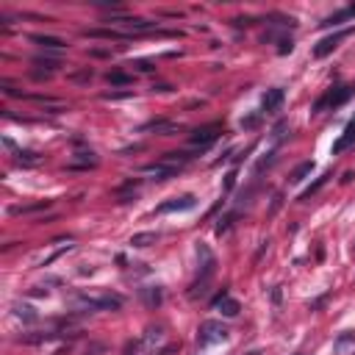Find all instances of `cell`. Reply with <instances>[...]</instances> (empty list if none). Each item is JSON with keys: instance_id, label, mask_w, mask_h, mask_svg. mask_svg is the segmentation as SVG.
Wrapping results in <instances>:
<instances>
[{"instance_id": "1", "label": "cell", "mask_w": 355, "mask_h": 355, "mask_svg": "<svg viewBox=\"0 0 355 355\" xmlns=\"http://www.w3.org/2000/svg\"><path fill=\"white\" fill-rule=\"evenodd\" d=\"M220 136H222V125H220V122H211V125L194 128V131L189 133V145H192V147H200V150H205V147L214 145Z\"/></svg>"}, {"instance_id": "2", "label": "cell", "mask_w": 355, "mask_h": 355, "mask_svg": "<svg viewBox=\"0 0 355 355\" xmlns=\"http://www.w3.org/2000/svg\"><path fill=\"white\" fill-rule=\"evenodd\" d=\"M225 339H228V328H225L222 322H214V319H208V322L200 325V336H197V344H200V347L217 344V341H225Z\"/></svg>"}, {"instance_id": "3", "label": "cell", "mask_w": 355, "mask_h": 355, "mask_svg": "<svg viewBox=\"0 0 355 355\" xmlns=\"http://www.w3.org/2000/svg\"><path fill=\"white\" fill-rule=\"evenodd\" d=\"M350 94H352V86H336V89H330L322 100H316L313 114H322L325 109H339L341 103H347V100H350Z\"/></svg>"}, {"instance_id": "4", "label": "cell", "mask_w": 355, "mask_h": 355, "mask_svg": "<svg viewBox=\"0 0 355 355\" xmlns=\"http://www.w3.org/2000/svg\"><path fill=\"white\" fill-rule=\"evenodd\" d=\"M78 303L89 311H117L122 305V297L117 294H100V297H89V294H81Z\"/></svg>"}, {"instance_id": "5", "label": "cell", "mask_w": 355, "mask_h": 355, "mask_svg": "<svg viewBox=\"0 0 355 355\" xmlns=\"http://www.w3.org/2000/svg\"><path fill=\"white\" fill-rule=\"evenodd\" d=\"M347 37V31H339V33H330V37H325V39H319L316 47H313V56L316 58H325V56H330V53L339 47V42Z\"/></svg>"}, {"instance_id": "6", "label": "cell", "mask_w": 355, "mask_h": 355, "mask_svg": "<svg viewBox=\"0 0 355 355\" xmlns=\"http://www.w3.org/2000/svg\"><path fill=\"white\" fill-rule=\"evenodd\" d=\"M194 203H197V200H194L192 194L172 197V200H167V203L158 205V214H169V211H189V208H194Z\"/></svg>"}, {"instance_id": "7", "label": "cell", "mask_w": 355, "mask_h": 355, "mask_svg": "<svg viewBox=\"0 0 355 355\" xmlns=\"http://www.w3.org/2000/svg\"><path fill=\"white\" fill-rule=\"evenodd\" d=\"M181 167H172V164H164V161H156V164H147L141 172L145 175H156V181H169L172 175H178Z\"/></svg>"}, {"instance_id": "8", "label": "cell", "mask_w": 355, "mask_h": 355, "mask_svg": "<svg viewBox=\"0 0 355 355\" xmlns=\"http://www.w3.org/2000/svg\"><path fill=\"white\" fill-rule=\"evenodd\" d=\"M283 89H269V92L264 94V100H261V105H264V111L266 114H272V111H277L280 109V103H283Z\"/></svg>"}, {"instance_id": "9", "label": "cell", "mask_w": 355, "mask_h": 355, "mask_svg": "<svg viewBox=\"0 0 355 355\" xmlns=\"http://www.w3.org/2000/svg\"><path fill=\"white\" fill-rule=\"evenodd\" d=\"M214 308H220L225 316H236V313L241 311V305L236 303V300H230V297H228V292H222L220 297L214 300Z\"/></svg>"}, {"instance_id": "10", "label": "cell", "mask_w": 355, "mask_h": 355, "mask_svg": "<svg viewBox=\"0 0 355 355\" xmlns=\"http://www.w3.org/2000/svg\"><path fill=\"white\" fill-rule=\"evenodd\" d=\"M33 42H37L39 47H45V50H61V47H67V42L58 37H45V33H33Z\"/></svg>"}, {"instance_id": "11", "label": "cell", "mask_w": 355, "mask_h": 355, "mask_svg": "<svg viewBox=\"0 0 355 355\" xmlns=\"http://www.w3.org/2000/svg\"><path fill=\"white\" fill-rule=\"evenodd\" d=\"M355 17V6H347V9H341V11H336V14H330L328 20L322 22V28H333V25H341L344 20H352Z\"/></svg>"}, {"instance_id": "12", "label": "cell", "mask_w": 355, "mask_h": 355, "mask_svg": "<svg viewBox=\"0 0 355 355\" xmlns=\"http://www.w3.org/2000/svg\"><path fill=\"white\" fill-rule=\"evenodd\" d=\"M84 37H92V39H122L125 33L117 31V28H89V31H84Z\"/></svg>"}, {"instance_id": "13", "label": "cell", "mask_w": 355, "mask_h": 355, "mask_svg": "<svg viewBox=\"0 0 355 355\" xmlns=\"http://www.w3.org/2000/svg\"><path fill=\"white\" fill-rule=\"evenodd\" d=\"M141 131H158V133H164V136H169V133H178L181 131V125L178 122H164V120H156V122H147Z\"/></svg>"}, {"instance_id": "14", "label": "cell", "mask_w": 355, "mask_h": 355, "mask_svg": "<svg viewBox=\"0 0 355 355\" xmlns=\"http://www.w3.org/2000/svg\"><path fill=\"white\" fill-rule=\"evenodd\" d=\"M161 161L164 164H172V167H183L186 161H192V153H189V150H172V153H164Z\"/></svg>"}, {"instance_id": "15", "label": "cell", "mask_w": 355, "mask_h": 355, "mask_svg": "<svg viewBox=\"0 0 355 355\" xmlns=\"http://www.w3.org/2000/svg\"><path fill=\"white\" fill-rule=\"evenodd\" d=\"M350 145H355V120H352L350 125L344 128V136H341V139L333 145V153H341V150H347Z\"/></svg>"}, {"instance_id": "16", "label": "cell", "mask_w": 355, "mask_h": 355, "mask_svg": "<svg viewBox=\"0 0 355 355\" xmlns=\"http://www.w3.org/2000/svg\"><path fill=\"white\" fill-rule=\"evenodd\" d=\"M50 205V200H39V203H28V205H14L11 208V214L14 217H20V214H33V211H42Z\"/></svg>"}, {"instance_id": "17", "label": "cell", "mask_w": 355, "mask_h": 355, "mask_svg": "<svg viewBox=\"0 0 355 355\" xmlns=\"http://www.w3.org/2000/svg\"><path fill=\"white\" fill-rule=\"evenodd\" d=\"M156 239L158 236L153 233V230H145V233H133L131 236V244L133 247H150V244H156Z\"/></svg>"}, {"instance_id": "18", "label": "cell", "mask_w": 355, "mask_h": 355, "mask_svg": "<svg viewBox=\"0 0 355 355\" xmlns=\"http://www.w3.org/2000/svg\"><path fill=\"white\" fill-rule=\"evenodd\" d=\"M311 172H313V161H303V164H300V167L292 172V183H300V181H305V178H308Z\"/></svg>"}, {"instance_id": "19", "label": "cell", "mask_w": 355, "mask_h": 355, "mask_svg": "<svg viewBox=\"0 0 355 355\" xmlns=\"http://www.w3.org/2000/svg\"><path fill=\"white\" fill-rule=\"evenodd\" d=\"M109 84L111 86H128V84H133V75H128V73H109Z\"/></svg>"}, {"instance_id": "20", "label": "cell", "mask_w": 355, "mask_h": 355, "mask_svg": "<svg viewBox=\"0 0 355 355\" xmlns=\"http://www.w3.org/2000/svg\"><path fill=\"white\" fill-rule=\"evenodd\" d=\"M33 64H37V67H45L47 73H53V69L61 67V64H58L56 58H50V56H37V58H33Z\"/></svg>"}, {"instance_id": "21", "label": "cell", "mask_w": 355, "mask_h": 355, "mask_svg": "<svg viewBox=\"0 0 355 355\" xmlns=\"http://www.w3.org/2000/svg\"><path fill=\"white\" fill-rule=\"evenodd\" d=\"M328 178H330V175H322V178H316V183H311V186H308V189H305V192H303V194H300V200H308V197H311V194H316V192H319V189H322V186H325V183H328Z\"/></svg>"}, {"instance_id": "22", "label": "cell", "mask_w": 355, "mask_h": 355, "mask_svg": "<svg viewBox=\"0 0 355 355\" xmlns=\"http://www.w3.org/2000/svg\"><path fill=\"white\" fill-rule=\"evenodd\" d=\"M17 161L25 164V167H33V164H39V156H37V153H31V150H20V153H17Z\"/></svg>"}, {"instance_id": "23", "label": "cell", "mask_w": 355, "mask_h": 355, "mask_svg": "<svg viewBox=\"0 0 355 355\" xmlns=\"http://www.w3.org/2000/svg\"><path fill=\"white\" fill-rule=\"evenodd\" d=\"M14 311H17V316L25 319V322H37V311H33L31 305H14Z\"/></svg>"}, {"instance_id": "24", "label": "cell", "mask_w": 355, "mask_h": 355, "mask_svg": "<svg viewBox=\"0 0 355 355\" xmlns=\"http://www.w3.org/2000/svg\"><path fill=\"white\" fill-rule=\"evenodd\" d=\"M89 56H92V58H109L111 50H109V47H92V50H89Z\"/></svg>"}, {"instance_id": "25", "label": "cell", "mask_w": 355, "mask_h": 355, "mask_svg": "<svg viewBox=\"0 0 355 355\" xmlns=\"http://www.w3.org/2000/svg\"><path fill=\"white\" fill-rule=\"evenodd\" d=\"M133 67L139 69V73H153V69H156V64H153V61H145V58H141V61H133Z\"/></svg>"}, {"instance_id": "26", "label": "cell", "mask_w": 355, "mask_h": 355, "mask_svg": "<svg viewBox=\"0 0 355 355\" xmlns=\"http://www.w3.org/2000/svg\"><path fill=\"white\" fill-rule=\"evenodd\" d=\"M145 297H147V303H150V305H158V303H161V292H158V289H153V292H145Z\"/></svg>"}, {"instance_id": "27", "label": "cell", "mask_w": 355, "mask_h": 355, "mask_svg": "<svg viewBox=\"0 0 355 355\" xmlns=\"http://www.w3.org/2000/svg\"><path fill=\"white\" fill-rule=\"evenodd\" d=\"M133 92H109V94H103V100H122V97H131Z\"/></svg>"}, {"instance_id": "28", "label": "cell", "mask_w": 355, "mask_h": 355, "mask_svg": "<svg viewBox=\"0 0 355 355\" xmlns=\"http://www.w3.org/2000/svg\"><path fill=\"white\" fill-rule=\"evenodd\" d=\"M256 125H258V114L244 117V120H241V128H256Z\"/></svg>"}, {"instance_id": "29", "label": "cell", "mask_w": 355, "mask_h": 355, "mask_svg": "<svg viewBox=\"0 0 355 355\" xmlns=\"http://www.w3.org/2000/svg\"><path fill=\"white\" fill-rule=\"evenodd\" d=\"M292 39H280V47H277V53H280V56H283V53H292Z\"/></svg>"}, {"instance_id": "30", "label": "cell", "mask_w": 355, "mask_h": 355, "mask_svg": "<svg viewBox=\"0 0 355 355\" xmlns=\"http://www.w3.org/2000/svg\"><path fill=\"white\" fill-rule=\"evenodd\" d=\"M69 78H73V81H89V78H92V69H84V73H73Z\"/></svg>"}, {"instance_id": "31", "label": "cell", "mask_w": 355, "mask_h": 355, "mask_svg": "<svg viewBox=\"0 0 355 355\" xmlns=\"http://www.w3.org/2000/svg\"><path fill=\"white\" fill-rule=\"evenodd\" d=\"M286 128H289L286 122H277V125H275V139H280V136L286 133Z\"/></svg>"}, {"instance_id": "32", "label": "cell", "mask_w": 355, "mask_h": 355, "mask_svg": "<svg viewBox=\"0 0 355 355\" xmlns=\"http://www.w3.org/2000/svg\"><path fill=\"white\" fill-rule=\"evenodd\" d=\"M236 183V172H228V178H225V189H233Z\"/></svg>"}, {"instance_id": "33", "label": "cell", "mask_w": 355, "mask_h": 355, "mask_svg": "<svg viewBox=\"0 0 355 355\" xmlns=\"http://www.w3.org/2000/svg\"><path fill=\"white\" fill-rule=\"evenodd\" d=\"M153 89H156V92H169L172 86H167V84H158V86H153Z\"/></svg>"}]
</instances>
